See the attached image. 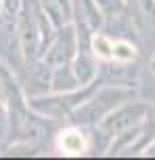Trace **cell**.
Here are the masks:
<instances>
[{"label":"cell","mask_w":155,"mask_h":160,"mask_svg":"<svg viewBox=\"0 0 155 160\" xmlns=\"http://www.w3.org/2000/svg\"><path fill=\"white\" fill-rule=\"evenodd\" d=\"M94 47H96V53H98L100 58H113V43H110L106 37H96Z\"/></svg>","instance_id":"3"},{"label":"cell","mask_w":155,"mask_h":160,"mask_svg":"<svg viewBox=\"0 0 155 160\" xmlns=\"http://www.w3.org/2000/svg\"><path fill=\"white\" fill-rule=\"evenodd\" d=\"M60 148L66 154H81L85 149V139L77 130H66L60 135Z\"/></svg>","instance_id":"1"},{"label":"cell","mask_w":155,"mask_h":160,"mask_svg":"<svg viewBox=\"0 0 155 160\" xmlns=\"http://www.w3.org/2000/svg\"><path fill=\"white\" fill-rule=\"evenodd\" d=\"M113 58L121 62H128L134 58V47L128 45V43H115L113 45Z\"/></svg>","instance_id":"2"}]
</instances>
